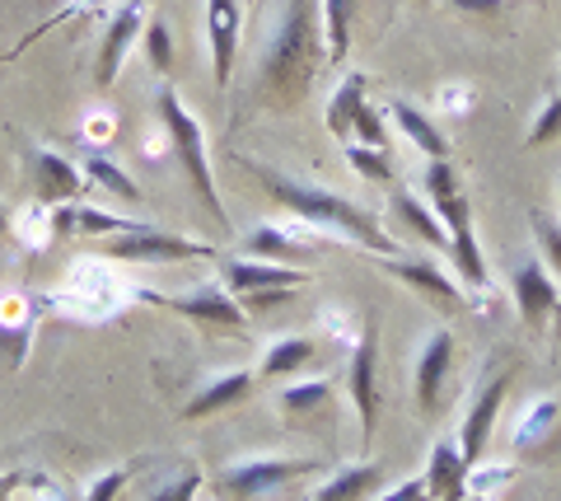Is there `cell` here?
<instances>
[{"mask_svg": "<svg viewBox=\"0 0 561 501\" xmlns=\"http://www.w3.org/2000/svg\"><path fill=\"white\" fill-rule=\"evenodd\" d=\"M14 488H20V474H5V478H0V501H14Z\"/></svg>", "mask_w": 561, "mask_h": 501, "instance_id": "b9f144b4", "label": "cell"}, {"mask_svg": "<svg viewBox=\"0 0 561 501\" xmlns=\"http://www.w3.org/2000/svg\"><path fill=\"white\" fill-rule=\"evenodd\" d=\"M323 43H328V61H342L351 47V24L360 14V0H323Z\"/></svg>", "mask_w": 561, "mask_h": 501, "instance_id": "cb8c5ba5", "label": "cell"}, {"mask_svg": "<svg viewBox=\"0 0 561 501\" xmlns=\"http://www.w3.org/2000/svg\"><path fill=\"white\" fill-rule=\"evenodd\" d=\"M375 501H431L426 474H421V478H408V482H398V488H389V492L375 497Z\"/></svg>", "mask_w": 561, "mask_h": 501, "instance_id": "f35d334b", "label": "cell"}, {"mask_svg": "<svg viewBox=\"0 0 561 501\" xmlns=\"http://www.w3.org/2000/svg\"><path fill=\"white\" fill-rule=\"evenodd\" d=\"M365 90H370V76H365V71H351L337 84V94L328 99V132L332 136L351 141V123H356V113H360V103H365Z\"/></svg>", "mask_w": 561, "mask_h": 501, "instance_id": "7402d4cb", "label": "cell"}, {"mask_svg": "<svg viewBox=\"0 0 561 501\" xmlns=\"http://www.w3.org/2000/svg\"><path fill=\"white\" fill-rule=\"evenodd\" d=\"M426 488H431V501H468V464L454 441H440L431 451Z\"/></svg>", "mask_w": 561, "mask_h": 501, "instance_id": "ac0fdd59", "label": "cell"}, {"mask_svg": "<svg viewBox=\"0 0 561 501\" xmlns=\"http://www.w3.org/2000/svg\"><path fill=\"white\" fill-rule=\"evenodd\" d=\"M534 235H538V244H542V263H552L548 272L552 276H561V226L557 220H548V216H534Z\"/></svg>", "mask_w": 561, "mask_h": 501, "instance_id": "836d02e7", "label": "cell"}, {"mask_svg": "<svg viewBox=\"0 0 561 501\" xmlns=\"http://www.w3.org/2000/svg\"><path fill=\"white\" fill-rule=\"evenodd\" d=\"M557 422H561V403H557V399L534 403V408H529V418H524V426L515 431V451L529 455V451H534V441H538V436H548Z\"/></svg>", "mask_w": 561, "mask_h": 501, "instance_id": "f1b7e54d", "label": "cell"}, {"mask_svg": "<svg viewBox=\"0 0 561 501\" xmlns=\"http://www.w3.org/2000/svg\"><path fill=\"white\" fill-rule=\"evenodd\" d=\"M511 379H515V375H511V366H505V371L491 375L478 394H472L468 418H463V431H459V455H463L468 469H472V464H482V455H486L491 426H496L501 408H505V394H511Z\"/></svg>", "mask_w": 561, "mask_h": 501, "instance_id": "52a82bcc", "label": "cell"}, {"mask_svg": "<svg viewBox=\"0 0 561 501\" xmlns=\"http://www.w3.org/2000/svg\"><path fill=\"white\" fill-rule=\"evenodd\" d=\"M421 187H426L431 206H445L449 197H459V174H454L449 160H431L426 164V179H421Z\"/></svg>", "mask_w": 561, "mask_h": 501, "instance_id": "4dcf8cb0", "label": "cell"}, {"mask_svg": "<svg viewBox=\"0 0 561 501\" xmlns=\"http://www.w3.org/2000/svg\"><path fill=\"white\" fill-rule=\"evenodd\" d=\"M127 478H131V469H108L103 478H94V482H90V492H84V501H113L122 488H127Z\"/></svg>", "mask_w": 561, "mask_h": 501, "instance_id": "8d00e7d4", "label": "cell"}, {"mask_svg": "<svg viewBox=\"0 0 561 501\" xmlns=\"http://www.w3.org/2000/svg\"><path fill=\"white\" fill-rule=\"evenodd\" d=\"M319 361V342L313 338H280L276 348L262 356V375H300Z\"/></svg>", "mask_w": 561, "mask_h": 501, "instance_id": "484cf974", "label": "cell"}, {"mask_svg": "<svg viewBox=\"0 0 561 501\" xmlns=\"http://www.w3.org/2000/svg\"><path fill=\"white\" fill-rule=\"evenodd\" d=\"M253 174H257V183L267 187V193L286 206V212H295L305 220V226H323V230H337V235H346V239H356L360 249H370V253H379V258H393L398 253V244H393V235L379 226V220L365 212V206H356V202H346V197H337V193H328V187H313V183H300V179H290V174H276V169H267V164H249Z\"/></svg>", "mask_w": 561, "mask_h": 501, "instance_id": "7a4b0ae2", "label": "cell"}, {"mask_svg": "<svg viewBox=\"0 0 561 501\" xmlns=\"http://www.w3.org/2000/svg\"><path fill=\"white\" fill-rule=\"evenodd\" d=\"M220 276H225V291L234 296H257V291H300L309 286V272L305 267H290V263H262V258H225L220 263Z\"/></svg>", "mask_w": 561, "mask_h": 501, "instance_id": "7c38bea8", "label": "cell"}, {"mask_svg": "<svg viewBox=\"0 0 561 501\" xmlns=\"http://www.w3.org/2000/svg\"><path fill=\"white\" fill-rule=\"evenodd\" d=\"M511 291H515V305H519V319L529 328H542V319H552L557 309V276L538 263V258H529V263H519L515 276H511Z\"/></svg>", "mask_w": 561, "mask_h": 501, "instance_id": "9a60e30c", "label": "cell"}, {"mask_svg": "<svg viewBox=\"0 0 561 501\" xmlns=\"http://www.w3.org/2000/svg\"><path fill=\"white\" fill-rule=\"evenodd\" d=\"M243 38V0H206V43H210V76L225 90L234 80Z\"/></svg>", "mask_w": 561, "mask_h": 501, "instance_id": "30bf717a", "label": "cell"}, {"mask_svg": "<svg viewBox=\"0 0 561 501\" xmlns=\"http://www.w3.org/2000/svg\"><path fill=\"white\" fill-rule=\"evenodd\" d=\"M323 61H328V43H323L319 0H286L257 61V103L272 113L300 109Z\"/></svg>", "mask_w": 561, "mask_h": 501, "instance_id": "6da1fadb", "label": "cell"}, {"mask_svg": "<svg viewBox=\"0 0 561 501\" xmlns=\"http://www.w3.org/2000/svg\"><path fill=\"white\" fill-rule=\"evenodd\" d=\"M389 113H393V123L408 132V141L416 146V150H426V160H449V141H445V132L431 123L426 113L416 109V103H408V99H393L389 103Z\"/></svg>", "mask_w": 561, "mask_h": 501, "instance_id": "ffe728a7", "label": "cell"}, {"mask_svg": "<svg viewBox=\"0 0 561 501\" xmlns=\"http://www.w3.org/2000/svg\"><path fill=\"white\" fill-rule=\"evenodd\" d=\"M328 399H332V379H309V385H290V389H280V408L286 412H319V408H328Z\"/></svg>", "mask_w": 561, "mask_h": 501, "instance_id": "f546056e", "label": "cell"}, {"mask_svg": "<svg viewBox=\"0 0 561 501\" xmlns=\"http://www.w3.org/2000/svg\"><path fill=\"white\" fill-rule=\"evenodd\" d=\"M449 366H454V338L440 328V333H431V342L416 356V408L421 412H435V403H440Z\"/></svg>", "mask_w": 561, "mask_h": 501, "instance_id": "2e32d148", "label": "cell"}, {"mask_svg": "<svg viewBox=\"0 0 561 501\" xmlns=\"http://www.w3.org/2000/svg\"><path fill=\"white\" fill-rule=\"evenodd\" d=\"M197 488H202V474H197V469H187L183 478H173L169 488H160L150 501H197Z\"/></svg>", "mask_w": 561, "mask_h": 501, "instance_id": "d590c367", "label": "cell"}, {"mask_svg": "<svg viewBox=\"0 0 561 501\" xmlns=\"http://www.w3.org/2000/svg\"><path fill=\"white\" fill-rule=\"evenodd\" d=\"M140 300H154L183 315L187 323L206 328V333H243L249 328V309L239 305L234 291L225 286H197V291H183V296H154V291H140Z\"/></svg>", "mask_w": 561, "mask_h": 501, "instance_id": "277c9868", "label": "cell"}, {"mask_svg": "<svg viewBox=\"0 0 561 501\" xmlns=\"http://www.w3.org/2000/svg\"><path fill=\"white\" fill-rule=\"evenodd\" d=\"M140 47H146L150 71H160V76H169V71H173V61H179V52H173V29H169L164 14H150V20H146Z\"/></svg>", "mask_w": 561, "mask_h": 501, "instance_id": "4316f807", "label": "cell"}, {"mask_svg": "<svg viewBox=\"0 0 561 501\" xmlns=\"http://www.w3.org/2000/svg\"><path fill=\"white\" fill-rule=\"evenodd\" d=\"M393 206H398V220L421 239V244L449 249V230H445V220L435 216V206H431V202H421L416 193H408V187H398V193H393Z\"/></svg>", "mask_w": 561, "mask_h": 501, "instance_id": "d6986e66", "label": "cell"}, {"mask_svg": "<svg viewBox=\"0 0 561 501\" xmlns=\"http://www.w3.org/2000/svg\"><path fill=\"white\" fill-rule=\"evenodd\" d=\"M253 385H257V379H253L249 371H225V375H216V379H210V385L197 394V399L183 408V418H187V422L216 418V412H225V408H234V403L249 399Z\"/></svg>", "mask_w": 561, "mask_h": 501, "instance_id": "e0dca14e", "label": "cell"}, {"mask_svg": "<svg viewBox=\"0 0 561 501\" xmlns=\"http://www.w3.org/2000/svg\"><path fill=\"white\" fill-rule=\"evenodd\" d=\"M28 338H33V323H20V328H14L10 319L0 323V366L20 371V361L28 356Z\"/></svg>", "mask_w": 561, "mask_h": 501, "instance_id": "1f68e13d", "label": "cell"}, {"mask_svg": "<svg viewBox=\"0 0 561 501\" xmlns=\"http://www.w3.org/2000/svg\"><path fill=\"white\" fill-rule=\"evenodd\" d=\"M351 141H360V146H375V150H389V132H383V117L370 109V103H360L356 123H351Z\"/></svg>", "mask_w": 561, "mask_h": 501, "instance_id": "d6a6232c", "label": "cell"}, {"mask_svg": "<svg viewBox=\"0 0 561 501\" xmlns=\"http://www.w3.org/2000/svg\"><path fill=\"white\" fill-rule=\"evenodd\" d=\"M383 482V474H379V464H351V469H342V474H332L319 492H313L309 501H365L375 488Z\"/></svg>", "mask_w": 561, "mask_h": 501, "instance_id": "603a6c76", "label": "cell"}, {"mask_svg": "<svg viewBox=\"0 0 561 501\" xmlns=\"http://www.w3.org/2000/svg\"><path fill=\"white\" fill-rule=\"evenodd\" d=\"M0 57H5V52H0Z\"/></svg>", "mask_w": 561, "mask_h": 501, "instance_id": "7dc6e473", "label": "cell"}, {"mask_svg": "<svg viewBox=\"0 0 561 501\" xmlns=\"http://www.w3.org/2000/svg\"><path fill=\"white\" fill-rule=\"evenodd\" d=\"M305 253L309 249L290 230H280V226H257L249 239H243V258H262V263H290V267H300Z\"/></svg>", "mask_w": 561, "mask_h": 501, "instance_id": "44dd1931", "label": "cell"}, {"mask_svg": "<svg viewBox=\"0 0 561 501\" xmlns=\"http://www.w3.org/2000/svg\"><path fill=\"white\" fill-rule=\"evenodd\" d=\"M383 272L398 276L402 286H412L416 296H426L440 315H463V291L449 282V276L440 272V263H431V258H383Z\"/></svg>", "mask_w": 561, "mask_h": 501, "instance_id": "4fadbf2b", "label": "cell"}, {"mask_svg": "<svg viewBox=\"0 0 561 501\" xmlns=\"http://www.w3.org/2000/svg\"><path fill=\"white\" fill-rule=\"evenodd\" d=\"M435 216L445 220L449 230V258H454V272L463 276L468 291H486V263H482V249H478V235H472V206L463 197H449L445 206H435Z\"/></svg>", "mask_w": 561, "mask_h": 501, "instance_id": "9c48e42d", "label": "cell"}, {"mask_svg": "<svg viewBox=\"0 0 561 501\" xmlns=\"http://www.w3.org/2000/svg\"><path fill=\"white\" fill-rule=\"evenodd\" d=\"M511 478H515V469H505V464H496V469H478V464H472L468 469V492H491L496 482H511Z\"/></svg>", "mask_w": 561, "mask_h": 501, "instance_id": "74e56055", "label": "cell"}, {"mask_svg": "<svg viewBox=\"0 0 561 501\" xmlns=\"http://www.w3.org/2000/svg\"><path fill=\"white\" fill-rule=\"evenodd\" d=\"M108 5V0H80V10H103Z\"/></svg>", "mask_w": 561, "mask_h": 501, "instance_id": "7bdbcfd3", "label": "cell"}, {"mask_svg": "<svg viewBox=\"0 0 561 501\" xmlns=\"http://www.w3.org/2000/svg\"><path fill=\"white\" fill-rule=\"evenodd\" d=\"M160 123L169 132V146H173V155H179V164H183L197 202L216 216V226H230V216H225V206H220V193H216V174H210V160H206V132H202L197 117L183 109V99L173 94L169 84L160 90Z\"/></svg>", "mask_w": 561, "mask_h": 501, "instance_id": "3957f363", "label": "cell"}, {"mask_svg": "<svg viewBox=\"0 0 561 501\" xmlns=\"http://www.w3.org/2000/svg\"><path fill=\"white\" fill-rule=\"evenodd\" d=\"M346 164L356 169L360 179H370V183H393V160H389V150H375V146L346 141Z\"/></svg>", "mask_w": 561, "mask_h": 501, "instance_id": "83f0119b", "label": "cell"}, {"mask_svg": "<svg viewBox=\"0 0 561 501\" xmlns=\"http://www.w3.org/2000/svg\"><path fill=\"white\" fill-rule=\"evenodd\" d=\"M319 464L313 459H243L234 464V469H225L216 488L225 497H234V501H257V497H267L276 488H286V482L295 478H309Z\"/></svg>", "mask_w": 561, "mask_h": 501, "instance_id": "8992f818", "label": "cell"}, {"mask_svg": "<svg viewBox=\"0 0 561 501\" xmlns=\"http://www.w3.org/2000/svg\"><path fill=\"white\" fill-rule=\"evenodd\" d=\"M346 389H351V403H356V418H360V441L370 445L375 422H379V342H375V328H365L356 352H351Z\"/></svg>", "mask_w": 561, "mask_h": 501, "instance_id": "ba28073f", "label": "cell"}, {"mask_svg": "<svg viewBox=\"0 0 561 501\" xmlns=\"http://www.w3.org/2000/svg\"><path fill=\"white\" fill-rule=\"evenodd\" d=\"M103 253L113 263H192V258H220L216 244H206V239H183V235H164L150 226L108 235L103 239Z\"/></svg>", "mask_w": 561, "mask_h": 501, "instance_id": "5b68a950", "label": "cell"}, {"mask_svg": "<svg viewBox=\"0 0 561 501\" xmlns=\"http://www.w3.org/2000/svg\"><path fill=\"white\" fill-rule=\"evenodd\" d=\"M146 5L140 0H127L113 20H108V29H103V47H99V90H113L117 84V76H122V61L131 57V47L140 43V33H146Z\"/></svg>", "mask_w": 561, "mask_h": 501, "instance_id": "8fae6325", "label": "cell"}, {"mask_svg": "<svg viewBox=\"0 0 561 501\" xmlns=\"http://www.w3.org/2000/svg\"><path fill=\"white\" fill-rule=\"evenodd\" d=\"M84 179H90L94 187H103L108 197H117V202H131V206L146 202V193L136 187V179L127 174V169H117L108 155H90V160H84Z\"/></svg>", "mask_w": 561, "mask_h": 501, "instance_id": "d4e9b609", "label": "cell"}, {"mask_svg": "<svg viewBox=\"0 0 561 501\" xmlns=\"http://www.w3.org/2000/svg\"><path fill=\"white\" fill-rule=\"evenodd\" d=\"M440 103H445V109H468L472 90H459V84H449V90H440Z\"/></svg>", "mask_w": 561, "mask_h": 501, "instance_id": "60d3db41", "label": "cell"}, {"mask_svg": "<svg viewBox=\"0 0 561 501\" xmlns=\"http://www.w3.org/2000/svg\"><path fill=\"white\" fill-rule=\"evenodd\" d=\"M28 187L43 206H66V202H80L84 174L51 150H28Z\"/></svg>", "mask_w": 561, "mask_h": 501, "instance_id": "5bb4252c", "label": "cell"}, {"mask_svg": "<svg viewBox=\"0 0 561 501\" xmlns=\"http://www.w3.org/2000/svg\"><path fill=\"white\" fill-rule=\"evenodd\" d=\"M552 328H557V338H561V300H557V309H552Z\"/></svg>", "mask_w": 561, "mask_h": 501, "instance_id": "ee69618b", "label": "cell"}, {"mask_svg": "<svg viewBox=\"0 0 561 501\" xmlns=\"http://www.w3.org/2000/svg\"><path fill=\"white\" fill-rule=\"evenodd\" d=\"M0 235H5V212H0Z\"/></svg>", "mask_w": 561, "mask_h": 501, "instance_id": "bcb514c9", "label": "cell"}, {"mask_svg": "<svg viewBox=\"0 0 561 501\" xmlns=\"http://www.w3.org/2000/svg\"><path fill=\"white\" fill-rule=\"evenodd\" d=\"M552 136H561V94L542 103L538 123H534V132H529V146H542V141H552Z\"/></svg>", "mask_w": 561, "mask_h": 501, "instance_id": "e575fe53", "label": "cell"}, {"mask_svg": "<svg viewBox=\"0 0 561 501\" xmlns=\"http://www.w3.org/2000/svg\"><path fill=\"white\" fill-rule=\"evenodd\" d=\"M468 501H486V492H468Z\"/></svg>", "mask_w": 561, "mask_h": 501, "instance_id": "f6af8a7d", "label": "cell"}, {"mask_svg": "<svg viewBox=\"0 0 561 501\" xmlns=\"http://www.w3.org/2000/svg\"><path fill=\"white\" fill-rule=\"evenodd\" d=\"M454 10H468V14H501L505 0H449Z\"/></svg>", "mask_w": 561, "mask_h": 501, "instance_id": "ab89813d", "label": "cell"}]
</instances>
